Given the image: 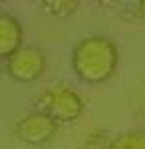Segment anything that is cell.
Returning a JSON list of instances; mask_svg holds the SVG:
<instances>
[{
    "instance_id": "cell-4",
    "label": "cell",
    "mask_w": 145,
    "mask_h": 149,
    "mask_svg": "<svg viewBox=\"0 0 145 149\" xmlns=\"http://www.w3.org/2000/svg\"><path fill=\"white\" fill-rule=\"evenodd\" d=\"M58 123L50 117L46 115L44 111H32V113H26L22 115L16 125H14V135L20 139L22 143L26 145H44L48 143L50 139L56 135L58 131Z\"/></svg>"
},
{
    "instance_id": "cell-7",
    "label": "cell",
    "mask_w": 145,
    "mask_h": 149,
    "mask_svg": "<svg viewBox=\"0 0 145 149\" xmlns=\"http://www.w3.org/2000/svg\"><path fill=\"white\" fill-rule=\"evenodd\" d=\"M78 6L79 2H76V0H48V2H42V10L50 16H68V14L76 12Z\"/></svg>"
},
{
    "instance_id": "cell-3",
    "label": "cell",
    "mask_w": 145,
    "mask_h": 149,
    "mask_svg": "<svg viewBox=\"0 0 145 149\" xmlns=\"http://www.w3.org/2000/svg\"><path fill=\"white\" fill-rule=\"evenodd\" d=\"M46 54L38 46H22L12 58L6 60V70L12 80L30 84L46 72Z\"/></svg>"
},
{
    "instance_id": "cell-5",
    "label": "cell",
    "mask_w": 145,
    "mask_h": 149,
    "mask_svg": "<svg viewBox=\"0 0 145 149\" xmlns=\"http://www.w3.org/2000/svg\"><path fill=\"white\" fill-rule=\"evenodd\" d=\"M24 30L16 16L0 12V60L12 58L22 48Z\"/></svg>"
},
{
    "instance_id": "cell-6",
    "label": "cell",
    "mask_w": 145,
    "mask_h": 149,
    "mask_svg": "<svg viewBox=\"0 0 145 149\" xmlns=\"http://www.w3.org/2000/svg\"><path fill=\"white\" fill-rule=\"evenodd\" d=\"M107 149H145V131L135 129V131L119 133Z\"/></svg>"
},
{
    "instance_id": "cell-8",
    "label": "cell",
    "mask_w": 145,
    "mask_h": 149,
    "mask_svg": "<svg viewBox=\"0 0 145 149\" xmlns=\"http://www.w3.org/2000/svg\"><path fill=\"white\" fill-rule=\"evenodd\" d=\"M139 14L145 18V0H143V2H139Z\"/></svg>"
},
{
    "instance_id": "cell-1",
    "label": "cell",
    "mask_w": 145,
    "mask_h": 149,
    "mask_svg": "<svg viewBox=\"0 0 145 149\" xmlns=\"http://www.w3.org/2000/svg\"><path fill=\"white\" fill-rule=\"evenodd\" d=\"M117 46L105 36H88L72 50V70L86 84H103L117 70Z\"/></svg>"
},
{
    "instance_id": "cell-2",
    "label": "cell",
    "mask_w": 145,
    "mask_h": 149,
    "mask_svg": "<svg viewBox=\"0 0 145 149\" xmlns=\"http://www.w3.org/2000/svg\"><path fill=\"white\" fill-rule=\"evenodd\" d=\"M38 107L40 111L50 115L58 125L72 123L84 111V97L74 88L58 84V86H52L50 90H46L38 97Z\"/></svg>"
}]
</instances>
